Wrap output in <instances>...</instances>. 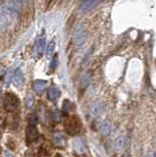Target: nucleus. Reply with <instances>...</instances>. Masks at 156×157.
Returning <instances> with one entry per match:
<instances>
[{
	"instance_id": "nucleus-1",
	"label": "nucleus",
	"mask_w": 156,
	"mask_h": 157,
	"mask_svg": "<svg viewBox=\"0 0 156 157\" xmlns=\"http://www.w3.org/2000/svg\"><path fill=\"white\" fill-rule=\"evenodd\" d=\"M20 1H9L5 2L0 10V25L7 26L14 18L18 15L19 12V4Z\"/></svg>"
},
{
	"instance_id": "nucleus-2",
	"label": "nucleus",
	"mask_w": 156,
	"mask_h": 157,
	"mask_svg": "<svg viewBox=\"0 0 156 157\" xmlns=\"http://www.w3.org/2000/svg\"><path fill=\"white\" fill-rule=\"evenodd\" d=\"M19 104H20V100H19L18 96L16 94L12 93V92H7L5 95H4L3 105L5 110L12 112V111L16 110L18 108Z\"/></svg>"
},
{
	"instance_id": "nucleus-3",
	"label": "nucleus",
	"mask_w": 156,
	"mask_h": 157,
	"mask_svg": "<svg viewBox=\"0 0 156 157\" xmlns=\"http://www.w3.org/2000/svg\"><path fill=\"white\" fill-rule=\"evenodd\" d=\"M86 39H87V32H86L85 28L83 27L77 28L75 32H74V37H73L74 43H75L76 46L83 45L86 41Z\"/></svg>"
},
{
	"instance_id": "nucleus-4",
	"label": "nucleus",
	"mask_w": 156,
	"mask_h": 157,
	"mask_svg": "<svg viewBox=\"0 0 156 157\" xmlns=\"http://www.w3.org/2000/svg\"><path fill=\"white\" fill-rule=\"evenodd\" d=\"M65 130L70 135L77 134L81 130V121L76 117L69 119L66 122V125H65Z\"/></svg>"
},
{
	"instance_id": "nucleus-5",
	"label": "nucleus",
	"mask_w": 156,
	"mask_h": 157,
	"mask_svg": "<svg viewBox=\"0 0 156 157\" xmlns=\"http://www.w3.org/2000/svg\"><path fill=\"white\" fill-rule=\"evenodd\" d=\"M99 3V1H95V0H85V1H81L79 7V10L81 13H86L90 10H92V8H94L97 4Z\"/></svg>"
},
{
	"instance_id": "nucleus-6",
	"label": "nucleus",
	"mask_w": 156,
	"mask_h": 157,
	"mask_svg": "<svg viewBox=\"0 0 156 157\" xmlns=\"http://www.w3.org/2000/svg\"><path fill=\"white\" fill-rule=\"evenodd\" d=\"M38 137V132L35 126L28 125L27 128V140L28 142H33L37 139Z\"/></svg>"
},
{
	"instance_id": "nucleus-7",
	"label": "nucleus",
	"mask_w": 156,
	"mask_h": 157,
	"mask_svg": "<svg viewBox=\"0 0 156 157\" xmlns=\"http://www.w3.org/2000/svg\"><path fill=\"white\" fill-rule=\"evenodd\" d=\"M13 84L16 85L17 87H21L22 85L24 84V74L22 72L20 68L16 69V71L14 72L13 75Z\"/></svg>"
},
{
	"instance_id": "nucleus-8",
	"label": "nucleus",
	"mask_w": 156,
	"mask_h": 157,
	"mask_svg": "<svg viewBox=\"0 0 156 157\" xmlns=\"http://www.w3.org/2000/svg\"><path fill=\"white\" fill-rule=\"evenodd\" d=\"M47 82L46 81H43V80H35L33 81V90L37 92V94H41L43 91H44L45 87H46Z\"/></svg>"
},
{
	"instance_id": "nucleus-9",
	"label": "nucleus",
	"mask_w": 156,
	"mask_h": 157,
	"mask_svg": "<svg viewBox=\"0 0 156 157\" xmlns=\"http://www.w3.org/2000/svg\"><path fill=\"white\" fill-rule=\"evenodd\" d=\"M73 147H74V150L77 151L78 153H83V152L86 151L85 143L83 142V140L81 139H74V141H73Z\"/></svg>"
},
{
	"instance_id": "nucleus-10",
	"label": "nucleus",
	"mask_w": 156,
	"mask_h": 157,
	"mask_svg": "<svg viewBox=\"0 0 156 157\" xmlns=\"http://www.w3.org/2000/svg\"><path fill=\"white\" fill-rule=\"evenodd\" d=\"M47 96L50 100H56L60 96V90L57 87H51L47 91Z\"/></svg>"
},
{
	"instance_id": "nucleus-11",
	"label": "nucleus",
	"mask_w": 156,
	"mask_h": 157,
	"mask_svg": "<svg viewBox=\"0 0 156 157\" xmlns=\"http://www.w3.org/2000/svg\"><path fill=\"white\" fill-rule=\"evenodd\" d=\"M45 49V39L44 37H40L35 44V50L37 54H41Z\"/></svg>"
},
{
	"instance_id": "nucleus-12",
	"label": "nucleus",
	"mask_w": 156,
	"mask_h": 157,
	"mask_svg": "<svg viewBox=\"0 0 156 157\" xmlns=\"http://www.w3.org/2000/svg\"><path fill=\"white\" fill-rule=\"evenodd\" d=\"M111 132V125L109 122H103L100 125V133L103 135H108Z\"/></svg>"
},
{
	"instance_id": "nucleus-13",
	"label": "nucleus",
	"mask_w": 156,
	"mask_h": 157,
	"mask_svg": "<svg viewBox=\"0 0 156 157\" xmlns=\"http://www.w3.org/2000/svg\"><path fill=\"white\" fill-rule=\"evenodd\" d=\"M125 145V139L123 137H117L116 140H115V148L118 151H121L122 149L124 148Z\"/></svg>"
},
{
	"instance_id": "nucleus-14",
	"label": "nucleus",
	"mask_w": 156,
	"mask_h": 157,
	"mask_svg": "<svg viewBox=\"0 0 156 157\" xmlns=\"http://www.w3.org/2000/svg\"><path fill=\"white\" fill-rule=\"evenodd\" d=\"M72 107L73 106H72L71 101L68 100V99H65L63 103H62V111L64 113H69L72 110Z\"/></svg>"
},
{
	"instance_id": "nucleus-15",
	"label": "nucleus",
	"mask_w": 156,
	"mask_h": 157,
	"mask_svg": "<svg viewBox=\"0 0 156 157\" xmlns=\"http://www.w3.org/2000/svg\"><path fill=\"white\" fill-rule=\"evenodd\" d=\"M53 141L54 143H56L57 145H61V144L64 143V137L63 135L59 133H56L54 135H53Z\"/></svg>"
},
{
	"instance_id": "nucleus-16",
	"label": "nucleus",
	"mask_w": 156,
	"mask_h": 157,
	"mask_svg": "<svg viewBox=\"0 0 156 157\" xmlns=\"http://www.w3.org/2000/svg\"><path fill=\"white\" fill-rule=\"evenodd\" d=\"M90 74H85L83 75L81 78V87H86L90 84Z\"/></svg>"
},
{
	"instance_id": "nucleus-17",
	"label": "nucleus",
	"mask_w": 156,
	"mask_h": 157,
	"mask_svg": "<svg viewBox=\"0 0 156 157\" xmlns=\"http://www.w3.org/2000/svg\"><path fill=\"white\" fill-rule=\"evenodd\" d=\"M90 110H92V114L97 115V114L101 112V110H102L101 104H100L99 102H95V103H93V105L92 106V109H90Z\"/></svg>"
},
{
	"instance_id": "nucleus-18",
	"label": "nucleus",
	"mask_w": 156,
	"mask_h": 157,
	"mask_svg": "<svg viewBox=\"0 0 156 157\" xmlns=\"http://www.w3.org/2000/svg\"><path fill=\"white\" fill-rule=\"evenodd\" d=\"M33 96L31 95V94H28V95L27 96V98H26V107H27L28 109H31L33 108Z\"/></svg>"
},
{
	"instance_id": "nucleus-19",
	"label": "nucleus",
	"mask_w": 156,
	"mask_h": 157,
	"mask_svg": "<svg viewBox=\"0 0 156 157\" xmlns=\"http://www.w3.org/2000/svg\"><path fill=\"white\" fill-rule=\"evenodd\" d=\"M28 124H30V125L35 126V124H37V114H35V113L30 114L28 117Z\"/></svg>"
},
{
	"instance_id": "nucleus-20",
	"label": "nucleus",
	"mask_w": 156,
	"mask_h": 157,
	"mask_svg": "<svg viewBox=\"0 0 156 157\" xmlns=\"http://www.w3.org/2000/svg\"><path fill=\"white\" fill-rule=\"evenodd\" d=\"M54 48H55V43H54V41H51L46 47V54L47 55H50V54L54 51Z\"/></svg>"
},
{
	"instance_id": "nucleus-21",
	"label": "nucleus",
	"mask_w": 156,
	"mask_h": 157,
	"mask_svg": "<svg viewBox=\"0 0 156 157\" xmlns=\"http://www.w3.org/2000/svg\"><path fill=\"white\" fill-rule=\"evenodd\" d=\"M51 117H52V119H53L54 121L58 122V121L60 120V114H59L58 111L52 110V111H51Z\"/></svg>"
},
{
	"instance_id": "nucleus-22",
	"label": "nucleus",
	"mask_w": 156,
	"mask_h": 157,
	"mask_svg": "<svg viewBox=\"0 0 156 157\" xmlns=\"http://www.w3.org/2000/svg\"><path fill=\"white\" fill-rule=\"evenodd\" d=\"M57 62H58V58H57V56H55L54 58L52 59L51 64H50V69H51V70H53V69L56 68V66H57Z\"/></svg>"
},
{
	"instance_id": "nucleus-23",
	"label": "nucleus",
	"mask_w": 156,
	"mask_h": 157,
	"mask_svg": "<svg viewBox=\"0 0 156 157\" xmlns=\"http://www.w3.org/2000/svg\"><path fill=\"white\" fill-rule=\"evenodd\" d=\"M4 156H5V157H14V155L11 153V152H9V151H7V150L4 151Z\"/></svg>"
},
{
	"instance_id": "nucleus-24",
	"label": "nucleus",
	"mask_w": 156,
	"mask_h": 157,
	"mask_svg": "<svg viewBox=\"0 0 156 157\" xmlns=\"http://www.w3.org/2000/svg\"><path fill=\"white\" fill-rule=\"evenodd\" d=\"M153 157H156V152H155V153H154V156H153Z\"/></svg>"
}]
</instances>
